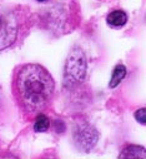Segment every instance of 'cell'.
<instances>
[{
  "label": "cell",
  "mask_w": 146,
  "mask_h": 159,
  "mask_svg": "<svg viewBox=\"0 0 146 159\" xmlns=\"http://www.w3.org/2000/svg\"><path fill=\"white\" fill-rule=\"evenodd\" d=\"M16 39V29L0 14V50L6 49Z\"/></svg>",
  "instance_id": "4"
},
{
  "label": "cell",
  "mask_w": 146,
  "mask_h": 159,
  "mask_svg": "<svg viewBox=\"0 0 146 159\" xmlns=\"http://www.w3.org/2000/svg\"><path fill=\"white\" fill-rule=\"evenodd\" d=\"M125 75H126V68H125V65L118 64V65L115 66L114 71H113V76H111L110 83H109V87H110V88L118 87V85L121 83L122 79L125 78Z\"/></svg>",
  "instance_id": "7"
},
{
  "label": "cell",
  "mask_w": 146,
  "mask_h": 159,
  "mask_svg": "<svg viewBox=\"0 0 146 159\" xmlns=\"http://www.w3.org/2000/svg\"><path fill=\"white\" fill-rule=\"evenodd\" d=\"M50 127V120L49 118L44 114H39L35 119L34 123V130L36 133H45Z\"/></svg>",
  "instance_id": "8"
},
{
  "label": "cell",
  "mask_w": 146,
  "mask_h": 159,
  "mask_svg": "<svg viewBox=\"0 0 146 159\" xmlns=\"http://www.w3.org/2000/svg\"><path fill=\"white\" fill-rule=\"evenodd\" d=\"M97 140L99 134L96 129L90 124L80 123L74 128V142L83 152H89L90 149H92Z\"/></svg>",
  "instance_id": "3"
},
{
  "label": "cell",
  "mask_w": 146,
  "mask_h": 159,
  "mask_svg": "<svg viewBox=\"0 0 146 159\" xmlns=\"http://www.w3.org/2000/svg\"><path fill=\"white\" fill-rule=\"evenodd\" d=\"M36 2H40V3H45V2H49V0H36Z\"/></svg>",
  "instance_id": "10"
},
{
  "label": "cell",
  "mask_w": 146,
  "mask_h": 159,
  "mask_svg": "<svg viewBox=\"0 0 146 159\" xmlns=\"http://www.w3.org/2000/svg\"><path fill=\"white\" fill-rule=\"evenodd\" d=\"M86 58L81 49L74 48L65 63L64 69V85L66 88H75L84 82L86 76Z\"/></svg>",
  "instance_id": "2"
},
{
  "label": "cell",
  "mask_w": 146,
  "mask_h": 159,
  "mask_svg": "<svg viewBox=\"0 0 146 159\" xmlns=\"http://www.w3.org/2000/svg\"><path fill=\"white\" fill-rule=\"evenodd\" d=\"M145 157H146L145 148L139 145H129L119 155V158H142V159H145Z\"/></svg>",
  "instance_id": "6"
},
{
  "label": "cell",
  "mask_w": 146,
  "mask_h": 159,
  "mask_svg": "<svg viewBox=\"0 0 146 159\" xmlns=\"http://www.w3.org/2000/svg\"><path fill=\"white\" fill-rule=\"evenodd\" d=\"M54 88L53 76L39 64L21 65L14 75L15 99L28 113H39L45 109L53 98Z\"/></svg>",
  "instance_id": "1"
},
{
  "label": "cell",
  "mask_w": 146,
  "mask_h": 159,
  "mask_svg": "<svg viewBox=\"0 0 146 159\" xmlns=\"http://www.w3.org/2000/svg\"><path fill=\"white\" fill-rule=\"evenodd\" d=\"M107 24L113 28H121L127 21V15L122 10H114L107 15Z\"/></svg>",
  "instance_id": "5"
},
{
  "label": "cell",
  "mask_w": 146,
  "mask_h": 159,
  "mask_svg": "<svg viewBox=\"0 0 146 159\" xmlns=\"http://www.w3.org/2000/svg\"><path fill=\"white\" fill-rule=\"evenodd\" d=\"M135 119L139 122V123H141L142 125L146 123V109L145 108H141V109H139L136 113H135Z\"/></svg>",
  "instance_id": "9"
}]
</instances>
